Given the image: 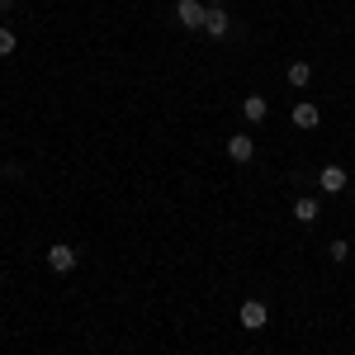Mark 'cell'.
Here are the masks:
<instances>
[{
	"label": "cell",
	"mask_w": 355,
	"mask_h": 355,
	"mask_svg": "<svg viewBox=\"0 0 355 355\" xmlns=\"http://www.w3.org/2000/svg\"><path fill=\"white\" fill-rule=\"evenodd\" d=\"M204 10H209L204 0H180V5H175V19L185 28H204Z\"/></svg>",
	"instance_id": "6da1fadb"
},
{
	"label": "cell",
	"mask_w": 355,
	"mask_h": 355,
	"mask_svg": "<svg viewBox=\"0 0 355 355\" xmlns=\"http://www.w3.org/2000/svg\"><path fill=\"white\" fill-rule=\"evenodd\" d=\"M48 266H53L57 275L76 270V251H71V246H67V242H53V246H48Z\"/></svg>",
	"instance_id": "7a4b0ae2"
},
{
	"label": "cell",
	"mask_w": 355,
	"mask_h": 355,
	"mask_svg": "<svg viewBox=\"0 0 355 355\" xmlns=\"http://www.w3.org/2000/svg\"><path fill=\"white\" fill-rule=\"evenodd\" d=\"M266 322H270L266 303H261V299H246V303H242V327H246V331H261Z\"/></svg>",
	"instance_id": "3957f363"
},
{
	"label": "cell",
	"mask_w": 355,
	"mask_h": 355,
	"mask_svg": "<svg viewBox=\"0 0 355 355\" xmlns=\"http://www.w3.org/2000/svg\"><path fill=\"white\" fill-rule=\"evenodd\" d=\"M204 33H209V38H227V33H232V19L223 15L218 5H209V10H204Z\"/></svg>",
	"instance_id": "277c9868"
},
{
	"label": "cell",
	"mask_w": 355,
	"mask_h": 355,
	"mask_svg": "<svg viewBox=\"0 0 355 355\" xmlns=\"http://www.w3.org/2000/svg\"><path fill=\"white\" fill-rule=\"evenodd\" d=\"M227 157H232V162H237V166H246V162H251V157H256V142H251V137H246V133L227 137Z\"/></svg>",
	"instance_id": "5b68a950"
},
{
	"label": "cell",
	"mask_w": 355,
	"mask_h": 355,
	"mask_svg": "<svg viewBox=\"0 0 355 355\" xmlns=\"http://www.w3.org/2000/svg\"><path fill=\"white\" fill-rule=\"evenodd\" d=\"M318 185H322L327 194H341V190H346V171H341V166H322Z\"/></svg>",
	"instance_id": "8992f818"
},
{
	"label": "cell",
	"mask_w": 355,
	"mask_h": 355,
	"mask_svg": "<svg viewBox=\"0 0 355 355\" xmlns=\"http://www.w3.org/2000/svg\"><path fill=\"white\" fill-rule=\"evenodd\" d=\"M242 114H246V123H261V119L270 114V105H266L261 95H246V100H242Z\"/></svg>",
	"instance_id": "52a82bcc"
},
{
	"label": "cell",
	"mask_w": 355,
	"mask_h": 355,
	"mask_svg": "<svg viewBox=\"0 0 355 355\" xmlns=\"http://www.w3.org/2000/svg\"><path fill=\"white\" fill-rule=\"evenodd\" d=\"M294 123H299V128H318V123H322L318 105H294Z\"/></svg>",
	"instance_id": "ba28073f"
},
{
	"label": "cell",
	"mask_w": 355,
	"mask_h": 355,
	"mask_svg": "<svg viewBox=\"0 0 355 355\" xmlns=\"http://www.w3.org/2000/svg\"><path fill=\"white\" fill-rule=\"evenodd\" d=\"M294 218L299 223H318V199H308V194L294 199Z\"/></svg>",
	"instance_id": "9c48e42d"
},
{
	"label": "cell",
	"mask_w": 355,
	"mask_h": 355,
	"mask_svg": "<svg viewBox=\"0 0 355 355\" xmlns=\"http://www.w3.org/2000/svg\"><path fill=\"white\" fill-rule=\"evenodd\" d=\"M313 81V67L308 62H289V85H308Z\"/></svg>",
	"instance_id": "30bf717a"
},
{
	"label": "cell",
	"mask_w": 355,
	"mask_h": 355,
	"mask_svg": "<svg viewBox=\"0 0 355 355\" xmlns=\"http://www.w3.org/2000/svg\"><path fill=\"white\" fill-rule=\"evenodd\" d=\"M15 53V28H0V57Z\"/></svg>",
	"instance_id": "8fae6325"
},
{
	"label": "cell",
	"mask_w": 355,
	"mask_h": 355,
	"mask_svg": "<svg viewBox=\"0 0 355 355\" xmlns=\"http://www.w3.org/2000/svg\"><path fill=\"white\" fill-rule=\"evenodd\" d=\"M327 256H331V261H346V256H351V246H346V242H341V237H336V242L327 246Z\"/></svg>",
	"instance_id": "7c38bea8"
},
{
	"label": "cell",
	"mask_w": 355,
	"mask_h": 355,
	"mask_svg": "<svg viewBox=\"0 0 355 355\" xmlns=\"http://www.w3.org/2000/svg\"><path fill=\"white\" fill-rule=\"evenodd\" d=\"M209 5H223V0H209Z\"/></svg>",
	"instance_id": "4fadbf2b"
}]
</instances>
